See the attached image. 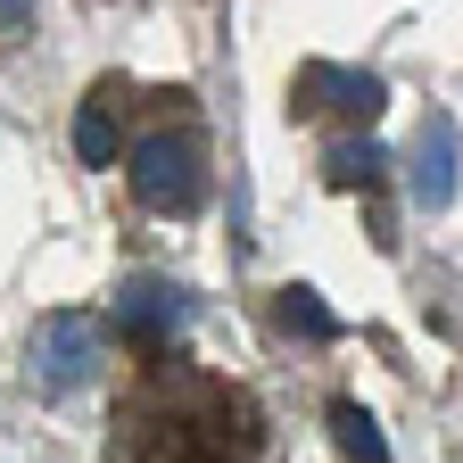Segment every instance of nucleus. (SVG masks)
Returning a JSON list of instances; mask_svg holds the SVG:
<instances>
[{
  "label": "nucleus",
  "mask_w": 463,
  "mask_h": 463,
  "mask_svg": "<svg viewBox=\"0 0 463 463\" xmlns=\"http://www.w3.org/2000/svg\"><path fill=\"white\" fill-rule=\"evenodd\" d=\"M133 199L149 215H199V199H207V141L199 133H149L133 149Z\"/></svg>",
  "instance_id": "f257e3e1"
},
{
  "label": "nucleus",
  "mask_w": 463,
  "mask_h": 463,
  "mask_svg": "<svg viewBox=\"0 0 463 463\" xmlns=\"http://www.w3.org/2000/svg\"><path fill=\"white\" fill-rule=\"evenodd\" d=\"M91 373H99V323H91V315H50V323H33L25 381H33L42 397H75Z\"/></svg>",
  "instance_id": "f03ea898"
},
{
  "label": "nucleus",
  "mask_w": 463,
  "mask_h": 463,
  "mask_svg": "<svg viewBox=\"0 0 463 463\" xmlns=\"http://www.w3.org/2000/svg\"><path fill=\"white\" fill-rule=\"evenodd\" d=\"M289 99H298L307 116H315V108H331V116H356V125H373V116L389 108L381 75H364V67H331V58H315V67H298V83H289Z\"/></svg>",
  "instance_id": "7ed1b4c3"
},
{
  "label": "nucleus",
  "mask_w": 463,
  "mask_h": 463,
  "mask_svg": "<svg viewBox=\"0 0 463 463\" xmlns=\"http://www.w3.org/2000/svg\"><path fill=\"white\" fill-rule=\"evenodd\" d=\"M116 323L141 331V339H174V331L191 323V289L165 281V273H133L125 289H116Z\"/></svg>",
  "instance_id": "20e7f679"
},
{
  "label": "nucleus",
  "mask_w": 463,
  "mask_h": 463,
  "mask_svg": "<svg viewBox=\"0 0 463 463\" xmlns=\"http://www.w3.org/2000/svg\"><path fill=\"white\" fill-rule=\"evenodd\" d=\"M455 149H463V133H455V116L447 108H430L422 116V141H414V174H405V183H414V207H455Z\"/></svg>",
  "instance_id": "39448f33"
},
{
  "label": "nucleus",
  "mask_w": 463,
  "mask_h": 463,
  "mask_svg": "<svg viewBox=\"0 0 463 463\" xmlns=\"http://www.w3.org/2000/svg\"><path fill=\"white\" fill-rule=\"evenodd\" d=\"M331 439H339L347 463H389V439H381V422L364 414L356 397H339V405H331Z\"/></svg>",
  "instance_id": "423d86ee"
},
{
  "label": "nucleus",
  "mask_w": 463,
  "mask_h": 463,
  "mask_svg": "<svg viewBox=\"0 0 463 463\" xmlns=\"http://www.w3.org/2000/svg\"><path fill=\"white\" fill-rule=\"evenodd\" d=\"M323 174H331V183H339V191H356V183L373 191V183H381V174H389V149H381L373 133H364V141H331V157H323Z\"/></svg>",
  "instance_id": "0eeeda50"
},
{
  "label": "nucleus",
  "mask_w": 463,
  "mask_h": 463,
  "mask_svg": "<svg viewBox=\"0 0 463 463\" xmlns=\"http://www.w3.org/2000/svg\"><path fill=\"white\" fill-rule=\"evenodd\" d=\"M75 165H116V116L99 108V91L75 108Z\"/></svg>",
  "instance_id": "6e6552de"
},
{
  "label": "nucleus",
  "mask_w": 463,
  "mask_h": 463,
  "mask_svg": "<svg viewBox=\"0 0 463 463\" xmlns=\"http://www.w3.org/2000/svg\"><path fill=\"white\" fill-rule=\"evenodd\" d=\"M281 323H289V331H307V339H331V331H339V315L315 298L307 281H289V289H281Z\"/></svg>",
  "instance_id": "1a4fd4ad"
},
{
  "label": "nucleus",
  "mask_w": 463,
  "mask_h": 463,
  "mask_svg": "<svg viewBox=\"0 0 463 463\" xmlns=\"http://www.w3.org/2000/svg\"><path fill=\"white\" fill-rule=\"evenodd\" d=\"M25 17H33V0H0V33H17Z\"/></svg>",
  "instance_id": "9d476101"
}]
</instances>
